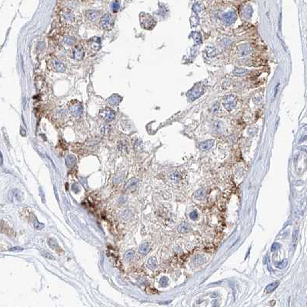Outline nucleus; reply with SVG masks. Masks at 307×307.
Returning a JSON list of instances; mask_svg holds the SVG:
<instances>
[{"label":"nucleus","instance_id":"obj_4","mask_svg":"<svg viewBox=\"0 0 307 307\" xmlns=\"http://www.w3.org/2000/svg\"><path fill=\"white\" fill-rule=\"evenodd\" d=\"M236 105V95H226L224 98V102H223V105L224 107L227 110H232L234 109V107Z\"/></svg>","mask_w":307,"mask_h":307},{"label":"nucleus","instance_id":"obj_30","mask_svg":"<svg viewBox=\"0 0 307 307\" xmlns=\"http://www.w3.org/2000/svg\"><path fill=\"white\" fill-rule=\"evenodd\" d=\"M65 42L67 43V44H69V45H73V43H75V41H74L73 38L69 37V36H67V37L65 38Z\"/></svg>","mask_w":307,"mask_h":307},{"label":"nucleus","instance_id":"obj_1","mask_svg":"<svg viewBox=\"0 0 307 307\" xmlns=\"http://www.w3.org/2000/svg\"><path fill=\"white\" fill-rule=\"evenodd\" d=\"M100 25L104 30L109 31L112 29L114 25V19L112 17V15L109 13H105V15L101 18Z\"/></svg>","mask_w":307,"mask_h":307},{"label":"nucleus","instance_id":"obj_16","mask_svg":"<svg viewBox=\"0 0 307 307\" xmlns=\"http://www.w3.org/2000/svg\"><path fill=\"white\" fill-rule=\"evenodd\" d=\"M279 285H280V282H279V281L272 282L271 284L268 285L266 287V292H273V291L279 286Z\"/></svg>","mask_w":307,"mask_h":307},{"label":"nucleus","instance_id":"obj_20","mask_svg":"<svg viewBox=\"0 0 307 307\" xmlns=\"http://www.w3.org/2000/svg\"><path fill=\"white\" fill-rule=\"evenodd\" d=\"M190 226H189L187 224H186V223H182V224H181L180 226H179V227H178V229H177L178 232H181V233H186V232H188L189 231H190Z\"/></svg>","mask_w":307,"mask_h":307},{"label":"nucleus","instance_id":"obj_24","mask_svg":"<svg viewBox=\"0 0 307 307\" xmlns=\"http://www.w3.org/2000/svg\"><path fill=\"white\" fill-rule=\"evenodd\" d=\"M247 73V71L243 69H236L234 71V74L236 75H243Z\"/></svg>","mask_w":307,"mask_h":307},{"label":"nucleus","instance_id":"obj_26","mask_svg":"<svg viewBox=\"0 0 307 307\" xmlns=\"http://www.w3.org/2000/svg\"><path fill=\"white\" fill-rule=\"evenodd\" d=\"M34 227L38 230H43V228H44V224H43V223H40V222H39V221L35 219V222H34Z\"/></svg>","mask_w":307,"mask_h":307},{"label":"nucleus","instance_id":"obj_9","mask_svg":"<svg viewBox=\"0 0 307 307\" xmlns=\"http://www.w3.org/2000/svg\"><path fill=\"white\" fill-rule=\"evenodd\" d=\"M214 144V140H207L203 142H201L200 144V149L202 151H206L212 147V145Z\"/></svg>","mask_w":307,"mask_h":307},{"label":"nucleus","instance_id":"obj_17","mask_svg":"<svg viewBox=\"0 0 307 307\" xmlns=\"http://www.w3.org/2000/svg\"><path fill=\"white\" fill-rule=\"evenodd\" d=\"M138 182H139L138 179H136V178H132V179H131V180H129V181L126 182L125 188V189H129V188L131 187L135 186L138 184Z\"/></svg>","mask_w":307,"mask_h":307},{"label":"nucleus","instance_id":"obj_10","mask_svg":"<svg viewBox=\"0 0 307 307\" xmlns=\"http://www.w3.org/2000/svg\"><path fill=\"white\" fill-rule=\"evenodd\" d=\"M86 18L90 21H95L99 16V12L95 10H88L85 13Z\"/></svg>","mask_w":307,"mask_h":307},{"label":"nucleus","instance_id":"obj_22","mask_svg":"<svg viewBox=\"0 0 307 307\" xmlns=\"http://www.w3.org/2000/svg\"><path fill=\"white\" fill-rule=\"evenodd\" d=\"M134 255H135V252H134L133 250H128L127 252L125 253V255H124V258H125V260H131L132 258H133Z\"/></svg>","mask_w":307,"mask_h":307},{"label":"nucleus","instance_id":"obj_5","mask_svg":"<svg viewBox=\"0 0 307 307\" xmlns=\"http://www.w3.org/2000/svg\"><path fill=\"white\" fill-rule=\"evenodd\" d=\"M88 45L93 51H98L101 49V39L99 37H93L88 41Z\"/></svg>","mask_w":307,"mask_h":307},{"label":"nucleus","instance_id":"obj_15","mask_svg":"<svg viewBox=\"0 0 307 307\" xmlns=\"http://www.w3.org/2000/svg\"><path fill=\"white\" fill-rule=\"evenodd\" d=\"M252 14V9L250 5H245L242 8V15L246 18H250Z\"/></svg>","mask_w":307,"mask_h":307},{"label":"nucleus","instance_id":"obj_13","mask_svg":"<svg viewBox=\"0 0 307 307\" xmlns=\"http://www.w3.org/2000/svg\"><path fill=\"white\" fill-rule=\"evenodd\" d=\"M48 243H49V246L50 247L52 248L53 250H55L56 252L59 253V251L61 250V249H60L59 246L58 244L57 241H56L55 239H50V240H49Z\"/></svg>","mask_w":307,"mask_h":307},{"label":"nucleus","instance_id":"obj_12","mask_svg":"<svg viewBox=\"0 0 307 307\" xmlns=\"http://www.w3.org/2000/svg\"><path fill=\"white\" fill-rule=\"evenodd\" d=\"M150 250H151V247L149 243H143L142 245H141V246L139 249V252L140 254L146 255L149 252Z\"/></svg>","mask_w":307,"mask_h":307},{"label":"nucleus","instance_id":"obj_8","mask_svg":"<svg viewBox=\"0 0 307 307\" xmlns=\"http://www.w3.org/2000/svg\"><path fill=\"white\" fill-rule=\"evenodd\" d=\"M85 55V52L83 47L81 46H76L73 49V57L75 60H82Z\"/></svg>","mask_w":307,"mask_h":307},{"label":"nucleus","instance_id":"obj_23","mask_svg":"<svg viewBox=\"0 0 307 307\" xmlns=\"http://www.w3.org/2000/svg\"><path fill=\"white\" fill-rule=\"evenodd\" d=\"M41 254L43 255L44 257L46 258V259H49V260H54V259H55V258H54V256H53V255L51 254L50 252H46V251H45V250H43V251H42V252H41Z\"/></svg>","mask_w":307,"mask_h":307},{"label":"nucleus","instance_id":"obj_31","mask_svg":"<svg viewBox=\"0 0 307 307\" xmlns=\"http://www.w3.org/2000/svg\"><path fill=\"white\" fill-rule=\"evenodd\" d=\"M280 247V245L279 244V243H273L272 246V247H271V251L272 252H274V251H276V250H279Z\"/></svg>","mask_w":307,"mask_h":307},{"label":"nucleus","instance_id":"obj_32","mask_svg":"<svg viewBox=\"0 0 307 307\" xmlns=\"http://www.w3.org/2000/svg\"><path fill=\"white\" fill-rule=\"evenodd\" d=\"M119 3H114L113 5H112V9H113V11L114 12H116V11H118L119 10Z\"/></svg>","mask_w":307,"mask_h":307},{"label":"nucleus","instance_id":"obj_36","mask_svg":"<svg viewBox=\"0 0 307 307\" xmlns=\"http://www.w3.org/2000/svg\"><path fill=\"white\" fill-rule=\"evenodd\" d=\"M3 155H2V153L0 152V165H2V164H3Z\"/></svg>","mask_w":307,"mask_h":307},{"label":"nucleus","instance_id":"obj_28","mask_svg":"<svg viewBox=\"0 0 307 307\" xmlns=\"http://www.w3.org/2000/svg\"><path fill=\"white\" fill-rule=\"evenodd\" d=\"M286 265H287V260H284L283 261H282V262H280V263L276 264V266H277L278 268H280V269H283V268H285L286 266Z\"/></svg>","mask_w":307,"mask_h":307},{"label":"nucleus","instance_id":"obj_27","mask_svg":"<svg viewBox=\"0 0 307 307\" xmlns=\"http://www.w3.org/2000/svg\"><path fill=\"white\" fill-rule=\"evenodd\" d=\"M168 281H169V279H168L167 277H166V276H164V277H162V278H161V280H160V285H161L162 286H163V287H165V286H167Z\"/></svg>","mask_w":307,"mask_h":307},{"label":"nucleus","instance_id":"obj_33","mask_svg":"<svg viewBox=\"0 0 307 307\" xmlns=\"http://www.w3.org/2000/svg\"><path fill=\"white\" fill-rule=\"evenodd\" d=\"M192 9L194 10L195 12H200V6L199 4H195V5H193V7H192Z\"/></svg>","mask_w":307,"mask_h":307},{"label":"nucleus","instance_id":"obj_29","mask_svg":"<svg viewBox=\"0 0 307 307\" xmlns=\"http://www.w3.org/2000/svg\"><path fill=\"white\" fill-rule=\"evenodd\" d=\"M190 217L191 220H196L198 218L197 212H196V211H192V212H191L190 213Z\"/></svg>","mask_w":307,"mask_h":307},{"label":"nucleus","instance_id":"obj_35","mask_svg":"<svg viewBox=\"0 0 307 307\" xmlns=\"http://www.w3.org/2000/svg\"><path fill=\"white\" fill-rule=\"evenodd\" d=\"M9 250H11V251H13V250H16V251H20V250H23V248L14 247V248H12V249H10Z\"/></svg>","mask_w":307,"mask_h":307},{"label":"nucleus","instance_id":"obj_11","mask_svg":"<svg viewBox=\"0 0 307 307\" xmlns=\"http://www.w3.org/2000/svg\"><path fill=\"white\" fill-rule=\"evenodd\" d=\"M76 162V157L73 155H69L65 158V164L68 167H73Z\"/></svg>","mask_w":307,"mask_h":307},{"label":"nucleus","instance_id":"obj_7","mask_svg":"<svg viewBox=\"0 0 307 307\" xmlns=\"http://www.w3.org/2000/svg\"><path fill=\"white\" fill-rule=\"evenodd\" d=\"M69 110L71 113L75 116H79V115H82V113H83V107L79 102L71 104Z\"/></svg>","mask_w":307,"mask_h":307},{"label":"nucleus","instance_id":"obj_34","mask_svg":"<svg viewBox=\"0 0 307 307\" xmlns=\"http://www.w3.org/2000/svg\"><path fill=\"white\" fill-rule=\"evenodd\" d=\"M72 189H73V190L75 192H79V188L78 187V186L76 185V184H74V185L73 186V187H72Z\"/></svg>","mask_w":307,"mask_h":307},{"label":"nucleus","instance_id":"obj_14","mask_svg":"<svg viewBox=\"0 0 307 307\" xmlns=\"http://www.w3.org/2000/svg\"><path fill=\"white\" fill-rule=\"evenodd\" d=\"M147 266L150 270H156L158 266L157 260L155 257H151L149 259L147 262Z\"/></svg>","mask_w":307,"mask_h":307},{"label":"nucleus","instance_id":"obj_21","mask_svg":"<svg viewBox=\"0 0 307 307\" xmlns=\"http://www.w3.org/2000/svg\"><path fill=\"white\" fill-rule=\"evenodd\" d=\"M196 198L199 199V200H202L206 196V191L203 189H200L196 192Z\"/></svg>","mask_w":307,"mask_h":307},{"label":"nucleus","instance_id":"obj_25","mask_svg":"<svg viewBox=\"0 0 307 307\" xmlns=\"http://www.w3.org/2000/svg\"><path fill=\"white\" fill-rule=\"evenodd\" d=\"M170 180H173V181H178L180 180V175H179L178 172H171L170 173Z\"/></svg>","mask_w":307,"mask_h":307},{"label":"nucleus","instance_id":"obj_6","mask_svg":"<svg viewBox=\"0 0 307 307\" xmlns=\"http://www.w3.org/2000/svg\"><path fill=\"white\" fill-rule=\"evenodd\" d=\"M236 19V14L235 12H232V11H230V12L225 13L222 17V21H223L226 25H230V24L234 23Z\"/></svg>","mask_w":307,"mask_h":307},{"label":"nucleus","instance_id":"obj_18","mask_svg":"<svg viewBox=\"0 0 307 307\" xmlns=\"http://www.w3.org/2000/svg\"><path fill=\"white\" fill-rule=\"evenodd\" d=\"M120 100H121V98L119 95H113L108 99V101L111 105H117L118 103L120 102Z\"/></svg>","mask_w":307,"mask_h":307},{"label":"nucleus","instance_id":"obj_19","mask_svg":"<svg viewBox=\"0 0 307 307\" xmlns=\"http://www.w3.org/2000/svg\"><path fill=\"white\" fill-rule=\"evenodd\" d=\"M12 193H13V196H15V198L16 199V200H19V201L23 200V193L21 192L20 190H16V189H14V190H12Z\"/></svg>","mask_w":307,"mask_h":307},{"label":"nucleus","instance_id":"obj_2","mask_svg":"<svg viewBox=\"0 0 307 307\" xmlns=\"http://www.w3.org/2000/svg\"><path fill=\"white\" fill-rule=\"evenodd\" d=\"M49 67L56 73H65V67L63 63L55 58H52L49 61Z\"/></svg>","mask_w":307,"mask_h":307},{"label":"nucleus","instance_id":"obj_3","mask_svg":"<svg viewBox=\"0 0 307 307\" xmlns=\"http://www.w3.org/2000/svg\"><path fill=\"white\" fill-rule=\"evenodd\" d=\"M100 117L102 119H104L105 122H112L114 120L115 116V112L109 108H105L100 111L99 112Z\"/></svg>","mask_w":307,"mask_h":307}]
</instances>
